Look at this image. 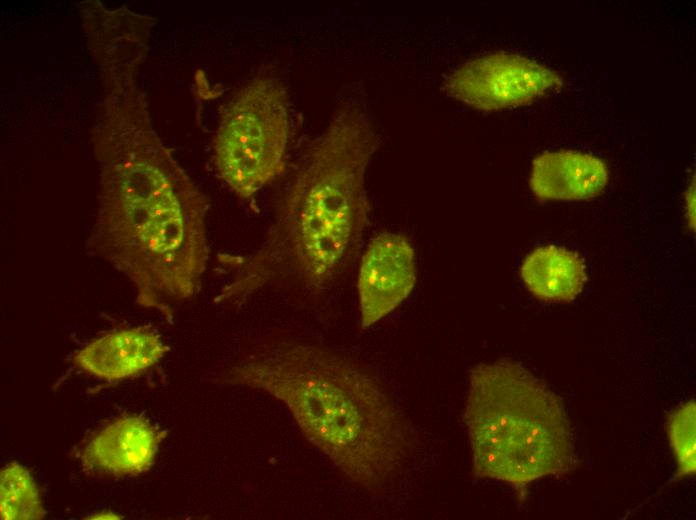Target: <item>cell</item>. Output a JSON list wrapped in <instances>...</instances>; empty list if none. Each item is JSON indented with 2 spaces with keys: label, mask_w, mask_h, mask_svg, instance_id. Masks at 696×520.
I'll use <instances>...</instances> for the list:
<instances>
[{
  "label": "cell",
  "mask_w": 696,
  "mask_h": 520,
  "mask_svg": "<svg viewBox=\"0 0 696 520\" xmlns=\"http://www.w3.org/2000/svg\"><path fill=\"white\" fill-rule=\"evenodd\" d=\"M136 73L103 77L92 132L99 204L86 249L168 317L196 295L209 259L208 202L153 129Z\"/></svg>",
  "instance_id": "cell-1"
},
{
  "label": "cell",
  "mask_w": 696,
  "mask_h": 520,
  "mask_svg": "<svg viewBox=\"0 0 696 520\" xmlns=\"http://www.w3.org/2000/svg\"><path fill=\"white\" fill-rule=\"evenodd\" d=\"M380 143L361 105L340 104L302 153L262 244L221 257L230 279L220 301L275 286L319 291L342 276L369 223L365 176Z\"/></svg>",
  "instance_id": "cell-2"
},
{
  "label": "cell",
  "mask_w": 696,
  "mask_h": 520,
  "mask_svg": "<svg viewBox=\"0 0 696 520\" xmlns=\"http://www.w3.org/2000/svg\"><path fill=\"white\" fill-rule=\"evenodd\" d=\"M224 379L281 401L309 442L368 491L388 484L407 457L406 427L390 396L363 366L333 350L270 341L247 350Z\"/></svg>",
  "instance_id": "cell-3"
},
{
  "label": "cell",
  "mask_w": 696,
  "mask_h": 520,
  "mask_svg": "<svg viewBox=\"0 0 696 520\" xmlns=\"http://www.w3.org/2000/svg\"><path fill=\"white\" fill-rule=\"evenodd\" d=\"M474 476L523 491L575 466L572 428L560 398L522 364L475 365L464 409Z\"/></svg>",
  "instance_id": "cell-4"
},
{
  "label": "cell",
  "mask_w": 696,
  "mask_h": 520,
  "mask_svg": "<svg viewBox=\"0 0 696 520\" xmlns=\"http://www.w3.org/2000/svg\"><path fill=\"white\" fill-rule=\"evenodd\" d=\"M288 100L279 79L259 76L224 108L213 141L214 162L237 196H253L284 170L290 136Z\"/></svg>",
  "instance_id": "cell-5"
},
{
  "label": "cell",
  "mask_w": 696,
  "mask_h": 520,
  "mask_svg": "<svg viewBox=\"0 0 696 520\" xmlns=\"http://www.w3.org/2000/svg\"><path fill=\"white\" fill-rule=\"evenodd\" d=\"M561 84L560 75L537 60L497 51L469 59L449 71L442 90L473 109L499 111L531 104Z\"/></svg>",
  "instance_id": "cell-6"
},
{
  "label": "cell",
  "mask_w": 696,
  "mask_h": 520,
  "mask_svg": "<svg viewBox=\"0 0 696 520\" xmlns=\"http://www.w3.org/2000/svg\"><path fill=\"white\" fill-rule=\"evenodd\" d=\"M416 281V253L410 238L391 231L372 237L361 256L357 275L362 328L374 325L401 305Z\"/></svg>",
  "instance_id": "cell-7"
},
{
  "label": "cell",
  "mask_w": 696,
  "mask_h": 520,
  "mask_svg": "<svg viewBox=\"0 0 696 520\" xmlns=\"http://www.w3.org/2000/svg\"><path fill=\"white\" fill-rule=\"evenodd\" d=\"M163 438L149 420L124 416L96 432L81 452L83 467L112 477L136 476L153 465Z\"/></svg>",
  "instance_id": "cell-8"
},
{
  "label": "cell",
  "mask_w": 696,
  "mask_h": 520,
  "mask_svg": "<svg viewBox=\"0 0 696 520\" xmlns=\"http://www.w3.org/2000/svg\"><path fill=\"white\" fill-rule=\"evenodd\" d=\"M168 351L158 333L144 327L107 333L85 345L73 364L97 378L115 381L138 374L158 363Z\"/></svg>",
  "instance_id": "cell-9"
},
{
  "label": "cell",
  "mask_w": 696,
  "mask_h": 520,
  "mask_svg": "<svg viewBox=\"0 0 696 520\" xmlns=\"http://www.w3.org/2000/svg\"><path fill=\"white\" fill-rule=\"evenodd\" d=\"M608 179L607 165L594 155L545 151L531 162L529 187L540 200H586L600 195Z\"/></svg>",
  "instance_id": "cell-10"
},
{
  "label": "cell",
  "mask_w": 696,
  "mask_h": 520,
  "mask_svg": "<svg viewBox=\"0 0 696 520\" xmlns=\"http://www.w3.org/2000/svg\"><path fill=\"white\" fill-rule=\"evenodd\" d=\"M520 276L536 298L548 302H570L586 282V265L574 251L556 245L533 249L524 258Z\"/></svg>",
  "instance_id": "cell-11"
},
{
  "label": "cell",
  "mask_w": 696,
  "mask_h": 520,
  "mask_svg": "<svg viewBox=\"0 0 696 520\" xmlns=\"http://www.w3.org/2000/svg\"><path fill=\"white\" fill-rule=\"evenodd\" d=\"M1 519L36 520L45 516L37 485L30 472L17 462L0 474Z\"/></svg>",
  "instance_id": "cell-12"
},
{
  "label": "cell",
  "mask_w": 696,
  "mask_h": 520,
  "mask_svg": "<svg viewBox=\"0 0 696 520\" xmlns=\"http://www.w3.org/2000/svg\"><path fill=\"white\" fill-rule=\"evenodd\" d=\"M667 431L673 454L677 462L676 476L686 477L696 471V406L690 399L668 415Z\"/></svg>",
  "instance_id": "cell-13"
},
{
  "label": "cell",
  "mask_w": 696,
  "mask_h": 520,
  "mask_svg": "<svg viewBox=\"0 0 696 520\" xmlns=\"http://www.w3.org/2000/svg\"><path fill=\"white\" fill-rule=\"evenodd\" d=\"M686 210L688 215V221L694 228L695 222V189L694 185L689 188L686 196Z\"/></svg>",
  "instance_id": "cell-14"
},
{
  "label": "cell",
  "mask_w": 696,
  "mask_h": 520,
  "mask_svg": "<svg viewBox=\"0 0 696 520\" xmlns=\"http://www.w3.org/2000/svg\"><path fill=\"white\" fill-rule=\"evenodd\" d=\"M92 519H119L116 514L111 513V512H101L98 514H93L91 517Z\"/></svg>",
  "instance_id": "cell-15"
},
{
  "label": "cell",
  "mask_w": 696,
  "mask_h": 520,
  "mask_svg": "<svg viewBox=\"0 0 696 520\" xmlns=\"http://www.w3.org/2000/svg\"><path fill=\"white\" fill-rule=\"evenodd\" d=\"M120 66H139V65H120ZM101 67H117V66H101Z\"/></svg>",
  "instance_id": "cell-16"
}]
</instances>
